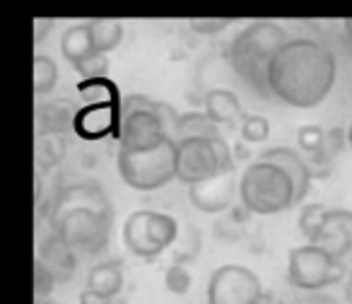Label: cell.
Instances as JSON below:
<instances>
[{
    "mask_svg": "<svg viewBox=\"0 0 352 304\" xmlns=\"http://www.w3.org/2000/svg\"><path fill=\"white\" fill-rule=\"evenodd\" d=\"M270 133V121L265 116H244L241 121V140L244 142H263Z\"/></svg>",
    "mask_w": 352,
    "mask_h": 304,
    "instance_id": "f1b7e54d",
    "label": "cell"
},
{
    "mask_svg": "<svg viewBox=\"0 0 352 304\" xmlns=\"http://www.w3.org/2000/svg\"><path fill=\"white\" fill-rule=\"evenodd\" d=\"M314 244L326 249L340 263L352 259V213L350 210H331L326 225L318 232Z\"/></svg>",
    "mask_w": 352,
    "mask_h": 304,
    "instance_id": "4fadbf2b",
    "label": "cell"
},
{
    "mask_svg": "<svg viewBox=\"0 0 352 304\" xmlns=\"http://www.w3.org/2000/svg\"><path fill=\"white\" fill-rule=\"evenodd\" d=\"M116 167L123 184L135 191H155L176 179V142L166 140L147 152L118 150Z\"/></svg>",
    "mask_w": 352,
    "mask_h": 304,
    "instance_id": "5b68a950",
    "label": "cell"
},
{
    "mask_svg": "<svg viewBox=\"0 0 352 304\" xmlns=\"http://www.w3.org/2000/svg\"><path fill=\"white\" fill-rule=\"evenodd\" d=\"M321 304H328V302H321Z\"/></svg>",
    "mask_w": 352,
    "mask_h": 304,
    "instance_id": "f35d334b",
    "label": "cell"
},
{
    "mask_svg": "<svg viewBox=\"0 0 352 304\" xmlns=\"http://www.w3.org/2000/svg\"><path fill=\"white\" fill-rule=\"evenodd\" d=\"M220 135V126L208 116L206 111H191L182 113L179 118V131H176V142L182 140H217Z\"/></svg>",
    "mask_w": 352,
    "mask_h": 304,
    "instance_id": "e0dca14e",
    "label": "cell"
},
{
    "mask_svg": "<svg viewBox=\"0 0 352 304\" xmlns=\"http://www.w3.org/2000/svg\"><path fill=\"white\" fill-rule=\"evenodd\" d=\"M80 97L85 104H121L118 102V89L111 80L97 78V80H82L78 87Z\"/></svg>",
    "mask_w": 352,
    "mask_h": 304,
    "instance_id": "7402d4cb",
    "label": "cell"
},
{
    "mask_svg": "<svg viewBox=\"0 0 352 304\" xmlns=\"http://www.w3.org/2000/svg\"><path fill=\"white\" fill-rule=\"evenodd\" d=\"M39 261L51 270V273H56L54 268L58 265V278L63 273L70 275L75 265H78V256H75L73 251H70L68 246H65L56 235H51V237H46V239H44V244H41Z\"/></svg>",
    "mask_w": 352,
    "mask_h": 304,
    "instance_id": "d6986e66",
    "label": "cell"
},
{
    "mask_svg": "<svg viewBox=\"0 0 352 304\" xmlns=\"http://www.w3.org/2000/svg\"><path fill=\"white\" fill-rule=\"evenodd\" d=\"M342 27H345V34H347V39H350V44H352V20H345V22H342Z\"/></svg>",
    "mask_w": 352,
    "mask_h": 304,
    "instance_id": "d590c367",
    "label": "cell"
},
{
    "mask_svg": "<svg viewBox=\"0 0 352 304\" xmlns=\"http://www.w3.org/2000/svg\"><path fill=\"white\" fill-rule=\"evenodd\" d=\"M111 304H126V299H121V297H113V302Z\"/></svg>",
    "mask_w": 352,
    "mask_h": 304,
    "instance_id": "74e56055",
    "label": "cell"
},
{
    "mask_svg": "<svg viewBox=\"0 0 352 304\" xmlns=\"http://www.w3.org/2000/svg\"><path fill=\"white\" fill-rule=\"evenodd\" d=\"M169 140L162 121L147 109L145 94H131L121 99V128H118V150L147 152Z\"/></svg>",
    "mask_w": 352,
    "mask_h": 304,
    "instance_id": "ba28073f",
    "label": "cell"
},
{
    "mask_svg": "<svg viewBox=\"0 0 352 304\" xmlns=\"http://www.w3.org/2000/svg\"><path fill=\"white\" fill-rule=\"evenodd\" d=\"M36 116H39L41 123V133H60L63 128L75 123L78 109H73L68 102H51V104H41Z\"/></svg>",
    "mask_w": 352,
    "mask_h": 304,
    "instance_id": "ffe728a7",
    "label": "cell"
},
{
    "mask_svg": "<svg viewBox=\"0 0 352 304\" xmlns=\"http://www.w3.org/2000/svg\"><path fill=\"white\" fill-rule=\"evenodd\" d=\"M82 80H97V78H107V70H109V58L107 54H94L92 58H87L85 63L75 65Z\"/></svg>",
    "mask_w": 352,
    "mask_h": 304,
    "instance_id": "f546056e",
    "label": "cell"
},
{
    "mask_svg": "<svg viewBox=\"0 0 352 304\" xmlns=\"http://www.w3.org/2000/svg\"><path fill=\"white\" fill-rule=\"evenodd\" d=\"M123 287V268L118 261H104L89 268L87 275V290L104 294V297H118Z\"/></svg>",
    "mask_w": 352,
    "mask_h": 304,
    "instance_id": "2e32d148",
    "label": "cell"
},
{
    "mask_svg": "<svg viewBox=\"0 0 352 304\" xmlns=\"http://www.w3.org/2000/svg\"><path fill=\"white\" fill-rule=\"evenodd\" d=\"M111 302H113L111 297H104V294L94 292V290H82L78 299V304H111Z\"/></svg>",
    "mask_w": 352,
    "mask_h": 304,
    "instance_id": "d6a6232c",
    "label": "cell"
},
{
    "mask_svg": "<svg viewBox=\"0 0 352 304\" xmlns=\"http://www.w3.org/2000/svg\"><path fill=\"white\" fill-rule=\"evenodd\" d=\"M206 113L217 126L220 123H234L241 116V102L232 89H210L206 94Z\"/></svg>",
    "mask_w": 352,
    "mask_h": 304,
    "instance_id": "ac0fdd59",
    "label": "cell"
},
{
    "mask_svg": "<svg viewBox=\"0 0 352 304\" xmlns=\"http://www.w3.org/2000/svg\"><path fill=\"white\" fill-rule=\"evenodd\" d=\"M60 51H63V56L73 65L85 63V61L92 58L94 54H99V51L94 49L92 32H89V22L68 27V30L60 34Z\"/></svg>",
    "mask_w": 352,
    "mask_h": 304,
    "instance_id": "9a60e30c",
    "label": "cell"
},
{
    "mask_svg": "<svg viewBox=\"0 0 352 304\" xmlns=\"http://www.w3.org/2000/svg\"><path fill=\"white\" fill-rule=\"evenodd\" d=\"M89 32H92L94 49L99 54L113 51L123 39V25L118 20H92L89 22Z\"/></svg>",
    "mask_w": 352,
    "mask_h": 304,
    "instance_id": "44dd1931",
    "label": "cell"
},
{
    "mask_svg": "<svg viewBox=\"0 0 352 304\" xmlns=\"http://www.w3.org/2000/svg\"><path fill=\"white\" fill-rule=\"evenodd\" d=\"M164 285L171 294H186L193 285V278H191V273H188L186 265L171 263L164 273Z\"/></svg>",
    "mask_w": 352,
    "mask_h": 304,
    "instance_id": "484cf974",
    "label": "cell"
},
{
    "mask_svg": "<svg viewBox=\"0 0 352 304\" xmlns=\"http://www.w3.org/2000/svg\"><path fill=\"white\" fill-rule=\"evenodd\" d=\"M239 193V182L234 179V172L217 174L208 182L188 186V198L193 208L201 213H222L234 203V196Z\"/></svg>",
    "mask_w": 352,
    "mask_h": 304,
    "instance_id": "8fae6325",
    "label": "cell"
},
{
    "mask_svg": "<svg viewBox=\"0 0 352 304\" xmlns=\"http://www.w3.org/2000/svg\"><path fill=\"white\" fill-rule=\"evenodd\" d=\"M261 294L258 275L244 265H220L208 280V304H254Z\"/></svg>",
    "mask_w": 352,
    "mask_h": 304,
    "instance_id": "30bf717a",
    "label": "cell"
},
{
    "mask_svg": "<svg viewBox=\"0 0 352 304\" xmlns=\"http://www.w3.org/2000/svg\"><path fill=\"white\" fill-rule=\"evenodd\" d=\"M198 254V232L196 227H186V232H184V237L179 235V239H176L174 244V263H188V261H193V256Z\"/></svg>",
    "mask_w": 352,
    "mask_h": 304,
    "instance_id": "83f0119b",
    "label": "cell"
},
{
    "mask_svg": "<svg viewBox=\"0 0 352 304\" xmlns=\"http://www.w3.org/2000/svg\"><path fill=\"white\" fill-rule=\"evenodd\" d=\"M63 152L65 145L58 133H39V138H36V162L41 167H54L63 158Z\"/></svg>",
    "mask_w": 352,
    "mask_h": 304,
    "instance_id": "cb8c5ba5",
    "label": "cell"
},
{
    "mask_svg": "<svg viewBox=\"0 0 352 304\" xmlns=\"http://www.w3.org/2000/svg\"><path fill=\"white\" fill-rule=\"evenodd\" d=\"M254 304H285V302H283V299H278V297H273L270 292H263Z\"/></svg>",
    "mask_w": 352,
    "mask_h": 304,
    "instance_id": "e575fe53",
    "label": "cell"
},
{
    "mask_svg": "<svg viewBox=\"0 0 352 304\" xmlns=\"http://www.w3.org/2000/svg\"><path fill=\"white\" fill-rule=\"evenodd\" d=\"M49 220L54 235L78 259H82V256H99L107 249L113 210L99 184L75 182L54 196Z\"/></svg>",
    "mask_w": 352,
    "mask_h": 304,
    "instance_id": "7a4b0ae2",
    "label": "cell"
},
{
    "mask_svg": "<svg viewBox=\"0 0 352 304\" xmlns=\"http://www.w3.org/2000/svg\"><path fill=\"white\" fill-rule=\"evenodd\" d=\"M297 142L299 147H302L304 152H309V155H318V152H323V147H326V133H323L321 126H302L297 133Z\"/></svg>",
    "mask_w": 352,
    "mask_h": 304,
    "instance_id": "4316f807",
    "label": "cell"
},
{
    "mask_svg": "<svg viewBox=\"0 0 352 304\" xmlns=\"http://www.w3.org/2000/svg\"><path fill=\"white\" fill-rule=\"evenodd\" d=\"M75 133L85 140H99L121 128V104H85L73 123Z\"/></svg>",
    "mask_w": 352,
    "mask_h": 304,
    "instance_id": "7c38bea8",
    "label": "cell"
},
{
    "mask_svg": "<svg viewBox=\"0 0 352 304\" xmlns=\"http://www.w3.org/2000/svg\"><path fill=\"white\" fill-rule=\"evenodd\" d=\"M234 169V158L225 138L176 142V179L188 186Z\"/></svg>",
    "mask_w": 352,
    "mask_h": 304,
    "instance_id": "8992f818",
    "label": "cell"
},
{
    "mask_svg": "<svg viewBox=\"0 0 352 304\" xmlns=\"http://www.w3.org/2000/svg\"><path fill=\"white\" fill-rule=\"evenodd\" d=\"M289 41L287 32L270 20H256L246 25L239 34L232 39L227 49L230 65L254 92L270 97L268 70L278 51Z\"/></svg>",
    "mask_w": 352,
    "mask_h": 304,
    "instance_id": "3957f363",
    "label": "cell"
},
{
    "mask_svg": "<svg viewBox=\"0 0 352 304\" xmlns=\"http://www.w3.org/2000/svg\"><path fill=\"white\" fill-rule=\"evenodd\" d=\"M239 198L241 206L256 215H278L299 203L287 172L265 160H256L244 169L239 179Z\"/></svg>",
    "mask_w": 352,
    "mask_h": 304,
    "instance_id": "277c9868",
    "label": "cell"
},
{
    "mask_svg": "<svg viewBox=\"0 0 352 304\" xmlns=\"http://www.w3.org/2000/svg\"><path fill=\"white\" fill-rule=\"evenodd\" d=\"M230 25H232L230 17H222V20H201V17L188 20V27H191L193 32H198V34H217V32L227 30Z\"/></svg>",
    "mask_w": 352,
    "mask_h": 304,
    "instance_id": "1f68e13d",
    "label": "cell"
},
{
    "mask_svg": "<svg viewBox=\"0 0 352 304\" xmlns=\"http://www.w3.org/2000/svg\"><path fill=\"white\" fill-rule=\"evenodd\" d=\"M179 239V222L166 213L135 210L123 222V241L128 251L152 261Z\"/></svg>",
    "mask_w": 352,
    "mask_h": 304,
    "instance_id": "52a82bcc",
    "label": "cell"
},
{
    "mask_svg": "<svg viewBox=\"0 0 352 304\" xmlns=\"http://www.w3.org/2000/svg\"><path fill=\"white\" fill-rule=\"evenodd\" d=\"M34 280H36V299H41V297H46V294L51 292V287H54V283H56V275L51 273L49 268H46L44 263H41L39 259H36V263H34Z\"/></svg>",
    "mask_w": 352,
    "mask_h": 304,
    "instance_id": "4dcf8cb0",
    "label": "cell"
},
{
    "mask_svg": "<svg viewBox=\"0 0 352 304\" xmlns=\"http://www.w3.org/2000/svg\"><path fill=\"white\" fill-rule=\"evenodd\" d=\"M336 56L314 39H289L268 70L270 97L294 109H314L336 85Z\"/></svg>",
    "mask_w": 352,
    "mask_h": 304,
    "instance_id": "6da1fadb",
    "label": "cell"
},
{
    "mask_svg": "<svg viewBox=\"0 0 352 304\" xmlns=\"http://www.w3.org/2000/svg\"><path fill=\"white\" fill-rule=\"evenodd\" d=\"M347 263L336 261L326 249L316 244H304L289 251L287 256V283L299 290H321L342 280Z\"/></svg>",
    "mask_w": 352,
    "mask_h": 304,
    "instance_id": "9c48e42d",
    "label": "cell"
},
{
    "mask_svg": "<svg viewBox=\"0 0 352 304\" xmlns=\"http://www.w3.org/2000/svg\"><path fill=\"white\" fill-rule=\"evenodd\" d=\"M328 206L323 203H307L302 208V215H299V230L302 235L309 239V244H314V239L318 237V232L323 230L326 225V217H328Z\"/></svg>",
    "mask_w": 352,
    "mask_h": 304,
    "instance_id": "603a6c76",
    "label": "cell"
},
{
    "mask_svg": "<svg viewBox=\"0 0 352 304\" xmlns=\"http://www.w3.org/2000/svg\"><path fill=\"white\" fill-rule=\"evenodd\" d=\"M51 25H54V20H36V22H34V27H36L34 41H36V44H39V41L44 39V34H46V32H49V30H46V27H51Z\"/></svg>",
    "mask_w": 352,
    "mask_h": 304,
    "instance_id": "836d02e7",
    "label": "cell"
},
{
    "mask_svg": "<svg viewBox=\"0 0 352 304\" xmlns=\"http://www.w3.org/2000/svg\"><path fill=\"white\" fill-rule=\"evenodd\" d=\"M58 83V68L49 56H34V92L49 94Z\"/></svg>",
    "mask_w": 352,
    "mask_h": 304,
    "instance_id": "d4e9b609",
    "label": "cell"
},
{
    "mask_svg": "<svg viewBox=\"0 0 352 304\" xmlns=\"http://www.w3.org/2000/svg\"><path fill=\"white\" fill-rule=\"evenodd\" d=\"M347 142H350V147H352V123H350V128H347Z\"/></svg>",
    "mask_w": 352,
    "mask_h": 304,
    "instance_id": "8d00e7d4",
    "label": "cell"
},
{
    "mask_svg": "<svg viewBox=\"0 0 352 304\" xmlns=\"http://www.w3.org/2000/svg\"><path fill=\"white\" fill-rule=\"evenodd\" d=\"M258 160L273 162V164H278L280 169H285L287 177L292 179L299 203L304 201V196H307V191H309V184H311V167L299 158V152L289 150V147H270V150H265Z\"/></svg>",
    "mask_w": 352,
    "mask_h": 304,
    "instance_id": "5bb4252c",
    "label": "cell"
}]
</instances>
